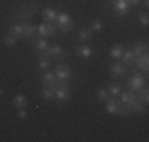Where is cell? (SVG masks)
Returning a JSON list of instances; mask_svg holds the SVG:
<instances>
[{"mask_svg":"<svg viewBox=\"0 0 149 142\" xmlns=\"http://www.w3.org/2000/svg\"><path fill=\"white\" fill-rule=\"evenodd\" d=\"M24 37L33 40L37 37V26H33L32 22H24Z\"/></svg>","mask_w":149,"mask_h":142,"instance_id":"9a60e30c","label":"cell"},{"mask_svg":"<svg viewBox=\"0 0 149 142\" xmlns=\"http://www.w3.org/2000/svg\"><path fill=\"white\" fill-rule=\"evenodd\" d=\"M108 93L111 95V97H116V95L120 93V85L118 82H111L108 87Z\"/></svg>","mask_w":149,"mask_h":142,"instance_id":"4316f807","label":"cell"},{"mask_svg":"<svg viewBox=\"0 0 149 142\" xmlns=\"http://www.w3.org/2000/svg\"><path fill=\"white\" fill-rule=\"evenodd\" d=\"M143 6H144V8H148V6H149V0H143Z\"/></svg>","mask_w":149,"mask_h":142,"instance_id":"e575fe53","label":"cell"},{"mask_svg":"<svg viewBox=\"0 0 149 142\" xmlns=\"http://www.w3.org/2000/svg\"><path fill=\"white\" fill-rule=\"evenodd\" d=\"M127 85H129L130 90L138 92L141 87H144V85H146V79H144V76H143L141 73L133 71V74L130 76V79H129V82H127Z\"/></svg>","mask_w":149,"mask_h":142,"instance_id":"5b68a950","label":"cell"},{"mask_svg":"<svg viewBox=\"0 0 149 142\" xmlns=\"http://www.w3.org/2000/svg\"><path fill=\"white\" fill-rule=\"evenodd\" d=\"M37 35L40 38H48V37H56L57 35V27L52 22H43L37 26Z\"/></svg>","mask_w":149,"mask_h":142,"instance_id":"3957f363","label":"cell"},{"mask_svg":"<svg viewBox=\"0 0 149 142\" xmlns=\"http://www.w3.org/2000/svg\"><path fill=\"white\" fill-rule=\"evenodd\" d=\"M54 24H56V27L60 28L62 32H70L73 28L72 17H70L68 13H57V17H56Z\"/></svg>","mask_w":149,"mask_h":142,"instance_id":"277c9868","label":"cell"},{"mask_svg":"<svg viewBox=\"0 0 149 142\" xmlns=\"http://www.w3.org/2000/svg\"><path fill=\"white\" fill-rule=\"evenodd\" d=\"M48 52H49V55H51V59L56 60V62H60V60H63V59L67 57L65 49H63L60 44H52V46L49 44Z\"/></svg>","mask_w":149,"mask_h":142,"instance_id":"8992f818","label":"cell"},{"mask_svg":"<svg viewBox=\"0 0 149 142\" xmlns=\"http://www.w3.org/2000/svg\"><path fill=\"white\" fill-rule=\"evenodd\" d=\"M140 2H141V0H127V3H129V5H140Z\"/></svg>","mask_w":149,"mask_h":142,"instance_id":"836d02e7","label":"cell"},{"mask_svg":"<svg viewBox=\"0 0 149 142\" xmlns=\"http://www.w3.org/2000/svg\"><path fill=\"white\" fill-rule=\"evenodd\" d=\"M8 33L13 35V37H16V38H22V37H24V24H22V22L13 24V26L10 27Z\"/></svg>","mask_w":149,"mask_h":142,"instance_id":"5bb4252c","label":"cell"},{"mask_svg":"<svg viewBox=\"0 0 149 142\" xmlns=\"http://www.w3.org/2000/svg\"><path fill=\"white\" fill-rule=\"evenodd\" d=\"M133 99H136V93H135L133 90L120 92V104H122L124 108H127V106H129L130 103L133 101Z\"/></svg>","mask_w":149,"mask_h":142,"instance_id":"7c38bea8","label":"cell"},{"mask_svg":"<svg viewBox=\"0 0 149 142\" xmlns=\"http://www.w3.org/2000/svg\"><path fill=\"white\" fill-rule=\"evenodd\" d=\"M32 44H33V48L37 49V52L40 51H46V49L49 48V43L46 38H38V40H32Z\"/></svg>","mask_w":149,"mask_h":142,"instance_id":"e0dca14e","label":"cell"},{"mask_svg":"<svg viewBox=\"0 0 149 142\" xmlns=\"http://www.w3.org/2000/svg\"><path fill=\"white\" fill-rule=\"evenodd\" d=\"M133 63H135V66H136V70L148 73V68H149V65H148V52H144V54L135 57V62Z\"/></svg>","mask_w":149,"mask_h":142,"instance_id":"30bf717a","label":"cell"},{"mask_svg":"<svg viewBox=\"0 0 149 142\" xmlns=\"http://www.w3.org/2000/svg\"><path fill=\"white\" fill-rule=\"evenodd\" d=\"M125 51V48H124L120 43H118V44H114L111 48V51H109V55L113 57V59H119L120 55H122V52Z\"/></svg>","mask_w":149,"mask_h":142,"instance_id":"44dd1931","label":"cell"},{"mask_svg":"<svg viewBox=\"0 0 149 142\" xmlns=\"http://www.w3.org/2000/svg\"><path fill=\"white\" fill-rule=\"evenodd\" d=\"M38 68L40 70H49L51 68V62H49V60H45V59H41L40 62H38Z\"/></svg>","mask_w":149,"mask_h":142,"instance_id":"4dcf8cb0","label":"cell"},{"mask_svg":"<svg viewBox=\"0 0 149 142\" xmlns=\"http://www.w3.org/2000/svg\"><path fill=\"white\" fill-rule=\"evenodd\" d=\"M78 40L79 41H91L92 40V30L91 28H81L78 33Z\"/></svg>","mask_w":149,"mask_h":142,"instance_id":"d4e9b609","label":"cell"},{"mask_svg":"<svg viewBox=\"0 0 149 142\" xmlns=\"http://www.w3.org/2000/svg\"><path fill=\"white\" fill-rule=\"evenodd\" d=\"M132 52L135 54V57H138V55L144 54V52H148V46H146V43H135Z\"/></svg>","mask_w":149,"mask_h":142,"instance_id":"603a6c76","label":"cell"},{"mask_svg":"<svg viewBox=\"0 0 149 142\" xmlns=\"http://www.w3.org/2000/svg\"><path fill=\"white\" fill-rule=\"evenodd\" d=\"M16 41H17V38L16 37H13V35H6L5 38H3V43H5V46H8V48H15L16 46Z\"/></svg>","mask_w":149,"mask_h":142,"instance_id":"f1b7e54d","label":"cell"},{"mask_svg":"<svg viewBox=\"0 0 149 142\" xmlns=\"http://www.w3.org/2000/svg\"><path fill=\"white\" fill-rule=\"evenodd\" d=\"M125 111L129 115L130 114H143L144 112V103L140 101V99H133V101L125 108Z\"/></svg>","mask_w":149,"mask_h":142,"instance_id":"9c48e42d","label":"cell"},{"mask_svg":"<svg viewBox=\"0 0 149 142\" xmlns=\"http://www.w3.org/2000/svg\"><path fill=\"white\" fill-rule=\"evenodd\" d=\"M109 97H111V95H109L108 90H105V88H100V90L97 92V98L100 99L102 103H106L109 99Z\"/></svg>","mask_w":149,"mask_h":142,"instance_id":"f546056e","label":"cell"},{"mask_svg":"<svg viewBox=\"0 0 149 142\" xmlns=\"http://www.w3.org/2000/svg\"><path fill=\"white\" fill-rule=\"evenodd\" d=\"M38 11V6L35 5V3H32V2H26L22 5V8L19 10V11L16 13V17L21 21V22H30V17L33 16L35 13Z\"/></svg>","mask_w":149,"mask_h":142,"instance_id":"6da1fadb","label":"cell"},{"mask_svg":"<svg viewBox=\"0 0 149 142\" xmlns=\"http://www.w3.org/2000/svg\"><path fill=\"white\" fill-rule=\"evenodd\" d=\"M41 95H43L45 99L51 101V99H54V88H51V87H43V90H41Z\"/></svg>","mask_w":149,"mask_h":142,"instance_id":"484cf974","label":"cell"},{"mask_svg":"<svg viewBox=\"0 0 149 142\" xmlns=\"http://www.w3.org/2000/svg\"><path fill=\"white\" fill-rule=\"evenodd\" d=\"M105 104H106V112L108 114H116V115H122V117L129 115L127 111H125V108L120 104V101H116L114 97H109V99L105 103Z\"/></svg>","mask_w":149,"mask_h":142,"instance_id":"7a4b0ae2","label":"cell"},{"mask_svg":"<svg viewBox=\"0 0 149 142\" xmlns=\"http://www.w3.org/2000/svg\"><path fill=\"white\" fill-rule=\"evenodd\" d=\"M13 104L16 106L17 109H22V108H26L27 106V98L24 97V95H16L15 98H13Z\"/></svg>","mask_w":149,"mask_h":142,"instance_id":"cb8c5ba5","label":"cell"},{"mask_svg":"<svg viewBox=\"0 0 149 142\" xmlns=\"http://www.w3.org/2000/svg\"><path fill=\"white\" fill-rule=\"evenodd\" d=\"M57 81V77H56V73L54 71H48L46 70V73L43 74V87H51L52 88V85H54V82Z\"/></svg>","mask_w":149,"mask_h":142,"instance_id":"4fadbf2b","label":"cell"},{"mask_svg":"<svg viewBox=\"0 0 149 142\" xmlns=\"http://www.w3.org/2000/svg\"><path fill=\"white\" fill-rule=\"evenodd\" d=\"M138 21H140V24H141V26H148V24H149L148 13H141L140 16H138Z\"/></svg>","mask_w":149,"mask_h":142,"instance_id":"1f68e13d","label":"cell"},{"mask_svg":"<svg viewBox=\"0 0 149 142\" xmlns=\"http://www.w3.org/2000/svg\"><path fill=\"white\" fill-rule=\"evenodd\" d=\"M109 73H111L113 77H122V76H125V73H127V66L124 65L122 62L113 63V65L109 66Z\"/></svg>","mask_w":149,"mask_h":142,"instance_id":"ba28073f","label":"cell"},{"mask_svg":"<svg viewBox=\"0 0 149 142\" xmlns=\"http://www.w3.org/2000/svg\"><path fill=\"white\" fill-rule=\"evenodd\" d=\"M70 97H72V90L70 88H56L54 90V98L60 103L68 101Z\"/></svg>","mask_w":149,"mask_h":142,"instance_id":"8fae6325","label":"cell"},{"mask_svg":"<svg viewBox=\"0 0 149 142\" xmlns=\"http://www.w3.org/2000/svg\"><path fill=\"white\" fill-rule=\"evenodd\" d=\"M120 57H122V63H124L125 66L132 65V63L135 62V54L132 52V49H127V51H124Z\"/></svg>","mask_w":149,"mask_h":142,"instance_id":"ac0fdd59","label":"cell"},{"mask_svg":"<svg viewBox=\"0 0 149 142\" xmlns=\"http://www.w3.org/2000/svg\"><path fill=\"white\" fill-rule=\"evenodd\" d=\"M27 117H29V114H27L26 108H22V109H17V119H21V120H26Z\"/></svg>","mask_w":149,"mask_h":142,"instance_id":"d6a6232c","label":"cell"},{"mask_svg":"<svg viewBox=\"0 0 149 142\" xmlns=\"http://www.w3.org/2000/svg\"><path fill=\"white\" fill-rule=\"evenodd\" d=\"M56 77L62 81H70V76H72V71H70L68 65H56Z\"/></svg>","mask_w":149,"mask_h":142,"instance_id":"52a82bcc","label":"cell"},{"mask_svg":"<svg viewBox=\"0 0 149 142\" xmlns=\"http://www.w3.org/2000/svg\"><path fill=\"white\" fill-rule=\"evenodd\" d=\"M136 93V99H140V101H143L144 104L148 103V99H149V90H148V87L144 85V87H141L138 92H135Z\"/></svg>","mask_w":149,"mask_h":142,"instance_id":"7402d4cb","label":"cell"},{"mask_svg":"<svg viewBox=\"0 0 149 142\" xmlns=\"http://www.w3.org/2000/svg\"><path fill=\"white\" fill-rule=\"evenodd\" d=\"M43 17L46 22H52L54 24L56 17H57V11H56L54 8H45L43 10Z\"/></svg>","mask_w":149,"mask_h":142,"instance_id":"d6986e66","label":"cell"},{"mask_svg":"<svg viewBox=\"0 0 149 142\" xmlns=\"http://www.w3.org/2000/svg\"><path fill=\"white\" fill-rule=\"evenodd\" d=\"M92 54H94V51H92L89 46H78V48H76V55H79V57L89 59Z\"/></svg>","mask_w":149,"mask_h":142,"instance_id":"ffe728a7","label":"cell"},{"mask_svg":"<svg viewBox=\"0 0 149 142\" xmlns=\"http://www.w3.org/2000/svg\"><path fill=\"white\" fill-rule=\"evenodd\" d=\"M103 22H102V21L100 19H95V21H92V24H91V30L92 32H102V30H103Z\"/></svg>","mask_w":149,"mask_h":142,"instance_id":"83f0119b","label":"cell"},{"mask_svg":"<svg viewBox=\"0 0 149 142\" xmlns=\"http://www.w3.org/2000/svg\"><path fill=\"white\" fill-rule=\"evenodd\" d=\"M113 6H114V11L119 13V14H125V13H129V10H130V5L127 3V0H116Z\"/></svg>","mask_w":149,"mask_h":142,"instance_id":"2e32d148","label":"cell"}]
</instances>
